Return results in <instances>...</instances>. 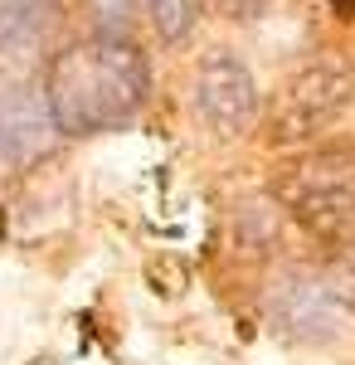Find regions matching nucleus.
Returning <instances> with one entry per match:
<instances>
[{
    "label": "nucleus",
    "instance_id": "nucleus-1",
    "mask_svg": "<svg viewBox=\"0 0 355 365\" xmlns=\"http://www.w3.org/2000/svg\"><path fill=\"white\" fill-rule=\"evenodd\" d=\"M151 58L137 39L83 34L44 63V98L58 137H103L132 127L151 103Z\"/></svg>",
    "mask_w": 355,
    "mask_h": 365
},
{
    "label": "nucleus",
    "instance_id": "nucleus-2",
    "mask_svg": "<svg viewBox=\"0 0 355 365\" xmlns=\"http://www.w3.org/2000/svg\"><path fill=\"white\" fill-rule=\"evenodd\" d=\"M355 103V58L341 49H317L282 78L268 103V141L273 146H307L331 132Z\"/></svg>",
    "mask_w": 355,
    "mask_h": 365
},
{
    "label": "nucleus",
    "instance_id": "nucleus-3",
    "mask_svg": "<svg viewBox=\"0 0 355 365\" xmlns=\"http://www.w3.org/2000/svg\"><path fill=\"white\" fill-rule=\"evenodd\" d=\"M277 205L302 229L336 239L355 225V146H307L277 175Z\"/></svg>",
    "mask_w": 355,
    "mask_h": 365
},
{
    "label": "nucleus",
    "instance_id": "nucleus-4",
    "mask_svg": "<svg viewBox=\"0 0 355 365\" xmlns=\"http://www.w3.org/2000/svg\"><path fill=\"white\" fill-rule=\"evenodd\" d=\"M190 108L205 122V132H215L219 141H239L263 117V93H258V78H253V68L244 58L234 49H224V44H215L195 63Z\"/></svg>",
    "mask_w": 355,
    "mask_h": 365
},
{
    "label": "nucleus",
    "instance_id": "nucleus-5",
    "mask_svg": "<svg viewBox=\"0 0 355 365\" xmlns=\"http://www.w3.org/2000/svg\"><path fill=\"white\" fill-rule=\"evenodd\" d=\"M351 312L341 302L331 273H307V268H292L268 287V322H273L277 336L302 341V346H321L341 331Z\"/></svg>",
    "mask_w": 355,
    "mask_h": 365
},
{
    "label": "nucleus",
    "instance_id": "nucleus-6",
    "mask_svg": "<svg viewBox=\"0 0 355 365\" xmlns=\"http://www.w3.org/2000/svg\"><path fill=\"white\" fill-rule=\"evenodd\" d=\"M58 141L44 83H10L0 93V175H20L44 161Z\"/></svg>",
    "mask_w": 355,
    "mask_h": 365
},
{
    "label": "nucleus",
    "instance_id": "nucleus-7",
    "mask_svg": "<svg viewBox=\"0 0 355 365\" xmlns=\"http://www.w3.org/2000/svg\"><path fill=\"white\" fill-rule=\"evenodd\" d=\"M63 29V0H0V73H25L54 58Z\"/></svg>",
    "mask_w": 355,
    "mask_h": 365
},
{
    "label": "nucleus",
    "instance_id": "nucleus-8",
    "mask_svg": "<svg viewBox=\"0 0 355 365\" xmlns=\"http://www.w3.org/2000/svg\"><path fill=\"white\" fill-rule=\"evenodd\" d=\"M205 10H210V0H141V25L161 44H185L200 29Z\"/></svg>",
    "mask_w": 355,
    "mask_h": 365
},
{
    "label": "nucleus",
    "instance_id": "nucleus-9",
    "mask_svg": "<svg viewBox=\"0 0 355 365\" xmlns=\"http://www.w3.org/2000/svg\"><path fill=\"white\" fill-rule=\"evenodd\" d=\"M88 25H93V34L132 39V29L141 25V0H88Z\"/></svg>",
    "mask_w": 355,
    "mask_h": 365
},
{
    "label": "nucleus",
    "instance_id": "nucleus-10",
    "mask_svg": "<svg viewBox=\"0 0 355 365\" xmlns=\"http://www.w3.org/2000/svg\"><path fill=\"white\" fill-rule=\"evenodd\" d=\"M239 225H244V244L248 249H263L277 239V205L263 195H253L239 205Z\"/></svg>",
    "mask_w": 355,
    "mask_h": 365
},
{
    "label": "nucleus",
    "instance_id": "nucleus-11",
    "mask_svg": "<svg viewBox=\"0 0 355 365\" xmlns=\"http://www.w3.org/2000/svg\"><path fill=\"white\" fill-rule=\"evenodd\" d=\"M210 5H219L229 20H258V15H263L273 0H210Z\"/></svg>",
    "mask_w": 355,
    "mask_h": 365
},
{
    "label": "nucleus",
    "instance_id": "nucleus-12",
    "mask_svg": "<svg viewBox=\"0 0 355 365\" xmlns=\"http://www.w3.org/2000/svg\"><path fill=\"white\" fill-rule=\"evenodd\" d=\"M331 5H341V10H355V0H331Z\"/></svg>",
    "mask_w": 355,
    "mask_h": 365
}]
</instances>
